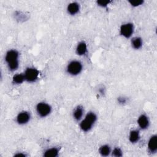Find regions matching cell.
Returning a JSON list of instances; mask_svg holds the SVG:
<instances>
[{"label": "cell", "mask_w": 157, "mask_h": 157, "mask_svg": "<svg viewBox=\"0 0 157 157\" xmlns=\"http://www.w3.org/2000/svg\"><path fill=\"white\" fill-rule=\"evenodd\" d=\"M19 53L17 51L11 50L7 52L5 60L8 63L9 68L11 71L16 70L19 67Z\"/></svg>", "instance_id": "6da1fadb"}, {"label": "cell", "mask_w": 157, "mask_h": 157, "mask_svg": "<svg viewBox=\"0 0 157 157\" xmlns=\"http://www.w3.org/2000/svg\"><path fill=\"white\" fill-rule=\"evenodd\" d=\"M97 115L93 112H89L85 117V119L82 121L80 127L84 131H88L92 128L93 124L97 120Z\"/></svg>", "instance_id": "7a4b0ae2"}, {"label": "cell", "mask_w": 157, "mask_h": 157, "mask_svg": "<svg viewBox=\"0 0 157 157\" xmlns=\"http://www.w3.org/2000/svg\"><path fill=\"white\" fill-rule=\"evenodd\" d=\"M82 69V65L79 61H72L68 65L67 71L69 74L72 75H76L80 74Z\"/></svg>", "instance_id": "3957f363"}, {"label": "cell", "mask_w": 157, "mask_h": 157, "mask_svg": "<svg viewBox=\"0 0 157 157\" xmlns=\"http://www.w3.org/2000/svg\"><path fill=\"white\" fill-rule=\"evenodd\" d=\"M36 110L38 114L41 117H45L51 113V107L47 103H40L37 105Z\"/></svg>", "instance_id": "277c9868"}, {"label": "cell", "mask_w": 157, "mask_h": 157, "mask_svg": "<svg viewBox=\"0 0 157 157\" xmlns=\"http://www.w3.org/2000/svg\"><path fill=\"white\" fill-rule=\"evenodd\" d=\"M39 71L35 68H28L25 72V80L29 82H33L37 80L39 76Z\"/></svg>", "instance_id": "5b68a950"}, {"label": "cell", "mask_w": 157, "mask_h": 157, "mask_svg": "<svg viewBox=\"0 0 157 157\" xmlns=\"http://www.w3.org/2000/svg\"><path fill=\"white\" fill-rule=\"evenodd\" d=\"M134 30L133 25L132 23H126L121 26L120 33L124 37L129 38L131 36Z\"/></svg>", "instance_id": "8992f818"}, {"label": "cell", "mask_w": 157, "mask_h": 157, "mask_svg": "<svg viewBox=\"0 0 157 157\" xmlns=\"http://www.w3.org/2000/svg\"><path fill=\"white\" fill-rule=\"evenodd\" d=\"M30 115L27 112H22L20 113L17 117V122L20 125H23L29 122Z\"/></svg>", "instance_id": "52a82bcc"}, {"label": "cell", "mask_w": 157, "mask_h": 157, "mask_svg": "<svg viewBox=\"0 0 157 157\" xmlns=\"http://www.w3.org/2000/svg\"><path fill=\"white\" fill-rule=\"evenodd\" d=\"M137 123L139 126L140 127V128H142L143 130H145L146 128H148L149 125V119L148 118L144 115H140L137 120Z\"/></svg>", "instance_id": "ba28073f"}, {"label": "cell", "mask_w": 157, "mask_h": 157, "mask_svg": "<svg viewBox=\"0 0 157 157\" xmlns=\"http://www.w3.org/2000/svg\"><path fill=\"white\" fill-rule=\"evenodd\" d=\"M149 150L151 152H155L157 150V136L154 135L152 136L149 141L148 144Z\"/></svg>", "instance_id": "9c48e42d"}, {"label": "cell", "mask_w": 157, "mask_h": 157, "mask_svg": "<svg viewBox=\"0 0 157 157\" xmlns=\"http://www.w3.org/2000/svg\"><path fill=\"white\" fill-rule=\"evenodd\" d=\"M87 51V44L84 42H81L78 44L76 49V52L78 55H84Z\"/></svg>", "instance_id": "30bf717a"}, {"label": "cell", "mask_w": 157, "mask_h": 157, "mask_svg": "<svg viewBox=\"0 0 157 157\" xmlns=\"http://www.w3.org/2000/svg\"><path fill=\"white\" fill-rule=\"evenodd\" d=\"M67 9L70 14L75 15L79 11V5L77 3H70L68 6Z\"/></svg>", "instance_id": "8fae6325"}, {"label": "cell", "mask_w": 157, "mask_h": 157, "mask_svg": "<svg viewBox=\"0 0 157 157\" xmlns=\"http://www.w3.org/2000/svg\"><path fill=\"white\" fill-rule=\"evenodd\" d=\"M58 155V150L57 148H52L50 149L47 150L44 156L45 157H55Z\"/></svg>", "instance_id": "7c38bea8"}, {"label": "cell", "mask_w": 157, "mask_h": 157, "mask_svg": "<svg viewBox=\"0 0 157 157\" xmlns=\"http://www.w3.org/2000/svg\"><path fill=\"white\" fill-rule=\"evenodd\" d=\"M83 113H84V109L82 108V107L81 106H78L74 112V117L75 120H79L82 115H83Z\"/></svg>", "instance_id": "4fadbf2b"}, {"label": "cell", "mask_w": 157, "mask_h": 157, "mask_svg": "<svg viewBox=\"0 0 157 157\" xmlns=\"http://www.w3.org/2000/svg\"><path fill=\"white\" fill-rule=\"evenodd\" d=\"M140 138V136H139V131L134 130L131 131L130 134V142L132 143H135L139 140Z\"/></svg>", "instance_id": "5bb4252c"}, {"label": "cell", "mask_w": 157, "mask_h": 157, "mask_svg": "<svg viewBox=\"0 0 157 157\" xmlns=\"http://www.w3.org/2000/svg\"><path fill=\"white\" fill-rule=\"evenodd\" d=\"M25 80V77L24 74H16L13 77V82L15 84H22L23 82V81Z\"/></svg>", "instance_id": "9a60e30c"}, {"label": "cell", "mask_w": 157, "mask_h": 157, "mask_svg": "<svg viewBox=\"0 0 157 157\" xmlns=\"http://www.w3.org/2000/svg\"><path fill=\"white\" fill-rule=\"evenodd\" d=\"M132 45L134 49H139L143 45V41L140 38H135L132 41Z\"/></svg>", "instance_id": "2e32d148"}, {"label": "cell", "mask_w": 157, "mask_h": 157, "mask_svg": "<svg viewBox=\"0 0 157 157\" xmlns=\"http://www.w3.org/2000/svg\"><path fill=\"white\" fill-rule=\"evenodd\" d=\"M110 152H111V149L107 145L103 146L100 149V153L103 156H107L109 155Z\"/></svg>", "instance_id": "e0dca14e"}, {"label": "cell", "mask_w": 157, "mask_h": 157, "mask_svg": "<svg viewBox=\"0 0 157 157\" xmlns=\"http://www.w3.org/2000/svg\"><path fill=\"white\" fill-rule=\"evenodd\" d=\"M129 3L133 6H134V7H136V6H139L141 5H143L144 2L143 1H140V0H136V1H130Z\"/></svg>", "instance_id": "ac0fdd59"}, {"label": "cell", "mask_w": 157, "mask_h": 157, "mask_svg": "<svg viewBox=\"0 0 157 157\" xmlns=\"http://www.w3.org/2000/svg\"><path fill=\"white\" fill-rule=\"evenodd\" d=\"M112 155L115 156H122V152L120 149L115 148L113 150Z\"/></svg>", "instance_id": "d6986e66"}, {"label": "cell", "mask_w": 157, "mask_h": 157, "mask_svg": "<svg viewBox=\"0 0 157 157\" xmlns=\"http://www.w3.org/2000/svg\"><path fill=\"white\" fill-rule=\"evenodd\" d=\"M109 3H110L109 2H104V1H100V2H97L98 5H99V6H101L102 7L106 6L107 5H109Z\"/></svg>", "instance_id": "ffe728a7"}, {"label": "cell", "mask_w": 157, "mask_h": 157, "mask_svg": "<svg viewBox=\"0 0 157 157\" xmlns=\"http://www.w3.org/2000/svg\"><path fill=\"white\" fill-rule=\"evenodd\" d=\"M118 101L120 103H125V102H126V99L124 98H119Z\"/></svg>", "instance_id": "44dd1931"}, {"label": "cell", "mask_w": 157, "mask_h": 157, "mask_svg": "<svg viewBox=\"0 0 157 157\" xmlns=\"http://www.w3.org/2000/svg\"><path fill=\"white\" fill-rule=\"evenodd\" d=\"M15 156H25V155H23V154H17V155H15Z\"/></svg>", "instance_id": "7402d4cb"}]
</instances>
